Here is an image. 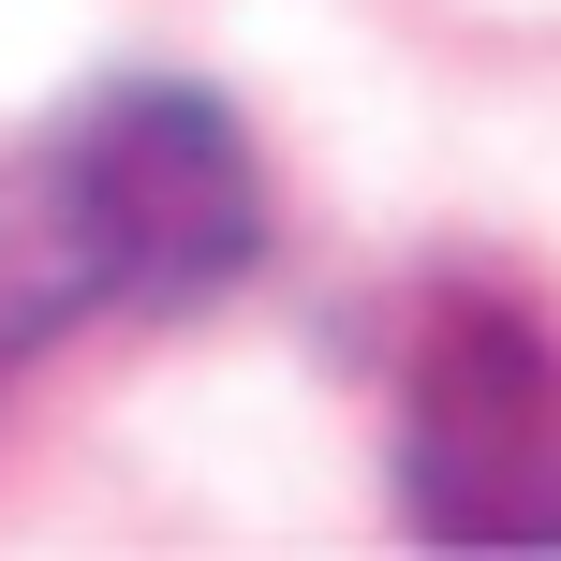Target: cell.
I'll list each match as a JSON object with an SVG mask.
<instances>
[{
    "label": "cell",
    "mask_w": 561,
    "mask_h": 561,
    "mask_svg": "<svg viewBox=\"0 0 561 561\" xmlns=\"http://www.w3.org/2000/svg\"><path fill=\"white\" fill-rule=\"evenodd\" d=\"M59 163H75L89 207V252H104V296L178 310V296H222L237 266L266 252V178L252 134H237L207 89H104L89 118H59Z\"/></svg>",
    "instance_id": "1"
},
{
    "label": "cell",
    "mask_w": 561,
    "mask_h": 561,
    "mask_svg": "<svg viewBox=\"0 0 561 561\" xmlns=\"http://www.w3.org/2000/svg\"><path fill=\"white\" fill-rule=\"evenodd\" d=\"M399 503L458 547H561V369L533 310H444L414 355V428H399Z\"/></svg>",
    "instance_id": "2"
}]
</instances>
